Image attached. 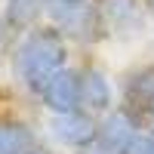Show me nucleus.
Wrapping results in <instances>:
<instances>
[{"label": "nucleus", "mask_w": 154, "mask_h": 154, "mask_svg": "<svg viewBox=\"0 0 154 154\" xmlns=\"http://www.w3.org/2000/svg\"><path fill=\"white\" fill-rule=\"evenodd\" d=\"M71 49L74 46L68 43V37L46 19L19 34L6 62L16 89H22V96L37 105L43 89L71 65Z\"/></svg>", "instance_id": "f257e3e1"}, {"label": "nucleus", "mask_w": 154, "mask_h": 154, "mask_svg": "<svg viewBox=\"0 0 154 154\" xmlns=\"http://www.w3.org/2000/svg\"><path fill=\"white\" fill-rule=\"evenodd\" d=\"M43 19L49 25H56L68 37V43L74 49L93 53L102 43H108L105 25H102V16H99L96 3H59V0H49Z\"/></svg>", "instance_id": "f03ea898"}, {"label": "nucleus", "mask_w": 154, "mask_h": 154, "mask_svg": "<svg viewBox=\"0 0 154 154\" xmlns=\"http://www.w3.org/2000/svg\"><path fill=\"white\" fill-rule=\"evenodd\" d=\"M108 43H139L154 31V12L148 0H96Z\"/></svg>", "instance_id": "7ed1b4c3"}, {"label": "nucleus", "mask_w": 154, "mask_h": 154, "mask_svg": "<svg viewBox=\"0 0 154 154\" xmlns=\"http://www.w3.org/2000/svg\"><path fill=\"white\" fill-rule=\"evenodd\" d=\"M117 105L126 108L142 126H151V120H154V59L136 62L126 71H120Z\"/></svg>", "instance_id": "20e7f679"}, {"label": "nucleus", "mask_w": 154, "mask_h": 154, "mask_svg": "<svg viewBox=\"0 0 154 154\" xmlns=\"http://www.w3.org/2000/svg\"><path fill=\"white\" fill-rule=\"evenodd\" d=\"M46 136L53 145L68 154H83L99 145V117L86 111L71 114H46Z\"/></svg>", "instance_id": "39448f33"}, {"label": "nucleus", "mask_w": 154, "mask_h": 154, "mask_svg": "<svg viewBox=\"0 0 154 154\" xmlns=\"http://www.w3.org/2000/svg\"><path fill=\"white\" fill-rule=\"evenodd\" d=\"M80 68V111L93 117H105L117 108V80L93 59L77 62Z\"/></svg>", "instance_id": "423d86ee"}, {"label": "nucleus", "mask_w": 154, "mask_h": 154, "mask_svg": "<svg viewBox=\"0 0 154 154\" xmlns=\"http://www.w3.org/2000/svg\"><path fill=\"white\" fill-rule=\"evenodd\" d=\"M142 130L145 126L139 123L126 108L117 105L114 111H108L105 117H99V148H105L111 154H126Z\"/></svg>", "instance_id": "0eeeda50"}, {"label": "nucleus", "mask_w": 154, "mask_h": 154, "mask_svg": "<svg viewBox=\"0 0 154 154\" xmlns=\"http://www.w3.org/2000/svg\"><path fill=\"white\" fill-rule=\"evenodd\" d=\"M37 105H40L46 114H71V111H80V68L71 62V65L43 89V96L37 99Z\"/></svg>", "instance_id": "6e6552de"}, {"label": "nucleus", "mask_w": 154, "mask_h": 154, "mask_svg": "<svg viewBox=\"0 0 154 154\" xmlns=\"http://www.w3.org/2000/svg\"><path fill=\"white\" fill-rule=\"evenodd\" d=\"M40 142V130L31 120L19 114H0V154H28Z\"/></svg>", "instance_id": "1a4fd4ad"}, {"label": "nucleus", "mask_w": 154, "mask_h": 154, "mask_svg": "<svg viewBox=\"0 0 154 154\" xmlns=\"http://www.w3.org/2000/svg\"><path fill=\"white\" fill-rule=\"evenodd\" d=\"M46 3L49 0H0V16L6 19V25L16 34H25L28 28L43 22Z\"/></svg>", "instance_id": "9d476101"}, {"label": "nucleus", "mask_w": 154, "mask_h": 154, "mask_svg": "<svg viewBox=\"0 0 154 154\" xmlns=\"http://www.w3.org/2000/svg\"><path fill=\"white\" fill-rule=\"evenodd\" d=\"M16 31L6 25V19L0 16V62H9V53H12V46H16Z\"/></svg>", "instance_id": "9b49d317"}, {"label": "nucleus", "mask_w": 154, "mask_h": 154, "mask_svg": "<svg viewBox=\"0 0 154 154\" xmlns=\"http://www.w3.org/2000/svg\"><path fill=\"white\" fill-rule=\"evenodd\" d=\"M126 154H154V130H148V126H145V130L136 136V142L130 145V151H126Z\"/></svg>", "instance_id": "f8f14e48"}, {"label": "nucleus", "mask_w": 154, "mask_h": 154, "mask_svg": "<svg viewBox=\"0 0 154 154\" xmlns=\"http://www.w3.org/2000/svg\"><path fill=\"white\" fill-rule=\"evenodd\" d=\"M28 154H59V151H56V148H49V145H43V142H40V145H37V148H31Z\"/></svg>", "instance_id": "ddd939ff"}, {"label": "nucleus", "mask_w": 154, "mask_h": 154, "mask_svg": "<svg viewBox=\"0 0 154 154\" xmlns=\"http://www.w3.org/2000/svg\"><path fill=\"white\" fill-rule=\"evenodd\" d=\"M83 154H111V151H105V148H99V145H96V148H89V151H83Z\"/></svg>", "instance_id": "4468645a"}, {"label": "nucleus", "mask_w": 154, "mask_h": 154, "mask_svg": "<svg viewBox=\"0 0 154 154\" xmlns=\"http://www.w3.org/2000/svg\"><path fill=\"white\" fill-rule=\"evenodd\" d=\"M59 3H96V0H59Z\"/></svg>", "instance_id": "2eb2a0df"}, {"label": "nucleus", "mask_w": 154, "mask_h": 154, "mask_svg": "<svg viewBox=\"0 0 154 154\" xmlns=\"http://www.w3.org/2000/svg\"><path fill=\"white\" fill-rule=\"evenodd\" d=\"M148 49H151V59H154V31H151V37H148Z\"/></svg>", "instance_id": "dca6fc26"}, {"label": "nucleus", "mask_w": 154, "mask_h": 154, "mask_svg": "<svg viewBox=\"0 0 154 154\" xmlns=\"http://www.w3.org/2000/svg\"><path fill=\"white\" fill-rule=\"evenodd\" d=\"M148 3H151V12H154V0H148Z\"/></svg>", "instance_id": "f3484780"}]
</instances>
